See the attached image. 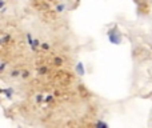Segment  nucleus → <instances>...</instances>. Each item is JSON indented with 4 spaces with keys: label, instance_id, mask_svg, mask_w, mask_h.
Returning <instances> with one entry per match:
<instances>
[{
    "label": "nucleus",
    "instance_id": "obj_1",
    "mask_svg": "<svg viewBox=\"0 0 152 128\" xmlns=\"http://www.w3.org/2000/svg\"><path fill=\"white\" fill-rule=\"evenodd\" d=\"M108 39H110V42L112 43V44H119V43L121 42V37H120V34H119V29L113 28V29H110L108 31Z\"/></svg>",
    "mask_w": 152,
    "mask_h": 128
},
{
    "label": "nucleus",
    "instance_id": "obj_2",
    "mask_svg": "<svg viewBox=\"0 0 152 128\" xmlns=\"http://www.w3.org/2000/svg\"><path fill=\"white\" fill-rule=\"evenodd\" d=\"M76 69H77L79 75H83V73H84V69H83V64H77V67H76Z\"/></svg>",
    "mask_w": 152,
    "mask_h": 128
},
{
    "label": "nucleus",
    "instance_id": "obj_3",
    "mask_svg": "<svg viewBox=\"0 0 152 128\" xmlns=\"http://www.w3.org/2000/svg\"><path fill=\"white\" fill-rule=\"evenodd\" d=\"M40 47H42L43 50H50V44H48V43H42Z\"/></svg>",
    "mask_w": 152,
    "mask_h": 128
}]
</instances>
